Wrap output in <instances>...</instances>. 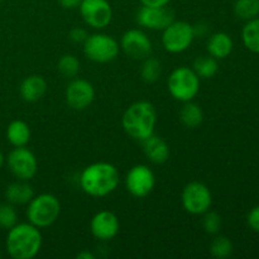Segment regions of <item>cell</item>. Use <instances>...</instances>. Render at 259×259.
<instances>
[{
  "instance_id": "obj_6",
  "label": "cell",
  "mask_w": 259,
  "mask_h": 259,
  "mask_svg": "<svg viewBox=\"0 0 259 259\" xmlns=\"http://www.w3.org/2000/svg\"><path fill=\"white\" fill-rule=\"evenodd\" d=\"M83 55L96 63H108L115 60L120 51L118 40L105 33H94L83 43Z\"/></svg>"
},
{
  "instance_id": "obj_2",
  "label": "cell",
  "mask_w": 259,
  "mask_h": 259,
  "mask_svg": "<svg viewBox=\"0 0 259 259\" xmlns=\"http://www.w3.org/2000/svg\"><path fill=\"white\" fill-rule=\"evenodd\" d=\"M42 243L39 228L30 223H17L8 230L5 248L13 259H32L39 253Z\"/></svg>"
},
{
  "instance_id": "obj_19",
  "label": "cell",
  "mask_w": 259,
  "mask_h": 259,
  "mask_svg": "<svg viewBox=\"0 0 259 259\" xmlns=\"http://www.w3.org/2000/svg\"><path fill=\"white\" fill-rule=\"evenodd\" d=\"M34 197V190L28 184V181L18 180L5 189V199L12 205H28V202Z\"/></svg>"
},
{
  "instance_id": "obj_32",
  "label": "cell",
  "mask_w": 259,
  "mask_h": 259,
  "mask_svg": "<svg viewBox=\"0 0 259 259\" xmlns=\"http://www.w3.org/2000/svg\"><path fill=\"white\" fill-rule=\"evenodd\" d=\"M171 0H141L142 5L144 7H153V8H161L167 7Z\"/></svg>"
},
{
  "instance_id": "obj_5",
  "label": "cell",
  "mask_w": 259,
  "mask_h": 259,
  "mask_svg": "<svg viewBox=\"0 0 259 259\" xmlns=\"http://www.w3.org/2000/svg\"><path fill=\"white\" fill-rule=\"evenodd\" d=\"M167 88L175 100L181 103L191 101L200 91V77L192 68L186 66L177 67L169 75Z\"/></svg>"
},
{
  "instance_id": "obj_36",
  "label": "cell",
  "mask_w": 259,
  "mask_h": 259,
  "mask_svg": "<svg viewBox=\"0 0 259 259\" xmlns=\"http://www.w3.org/2000/svg\"><path fill=\"white\" fill-rule=\"evenodd\" d=\"M0 2H3V0H0Z\"/></svg>"
},
{
  "instance_id": "obj_3",
  "label": "cell",
  "mask_w": 259,
  "mask_h": 259,
  "mask_svg": "<svg viewBox=\"0 0 259 259\" xmlns=\"http://www.w3.org/2000/svg\"><path fill=\"white\" fill-rule=\"evenodd\" d=\"M157 124V111L149 101H137L132 104L123 114L121 125L131 138L144 141L152 134Z\"/></svg>"
},
{
  "instance_id": "obj_27",
  "label": "cell",
  "mask_w": 259,
  "mask_h": 259,
  "mask_svg": "<svg viewBox=\"0 0 259 259\" xmlns=\"http://www.w3.org/2000/svg\"><path fill=\"white\" fill-rule=\"evenodd\" d=\"M58 72L67 78H73L80 72V61L73 55H63L57 63Z\"/></svg>"
},
{
  "instance_id": "obj_17",
  "label": "cell",
  "mask_w": 259,
  "mask_h": 259,
  "mask_svg": "<svg viewBox=\"0 0 259 259\" xmlns=\"http://www.w3.org/2000/svg\"><path fill=\"white\" fill-rule=\"evenodd\" d=\"M47 82L39 75H30L22 81L19 88L20 96L27 103H35L45 96Z\"/></svg>"
},
{
  "instance_id": "obj_10",
  "label": "cell",
  "mask_w": 259,
  "mask_h": 259,
  "mask_svg": "<svg viewBox=\"0 0 259 259\" xmlns=\"http://www.w3.org/2000/svg\"><path fill=\"white\" fill-rule=\"evenodd\" d=\"M156 186V176L146 164L132 167L125 176V187L129 194L138 199L148 196Z\"/></svg>"
},
{
  "instance_id": "obj_18",
  "label": "cell",
  "mask_w": 259,
  "mask_h": 259,
  "mask_svg": "<svg viewBox=\"0 0 259 259\" xmlns=\"http://www.w3.org/2000/svg\"><path fill=\"white\" fill-rule=\"evenodd\" d=\"M234 43L232 37L225 32H217L211 34L207 39L206 50L210 56L217 60H224L232 53Z\"/></svg>"
},
{
  "instance_id": "obj_20",
  "label": "cell",
  "mask_w": 259,
  "mask_h": 259,
  "mask_svg": "<svg viewBox=\"0 0 259 259\" xmlns=\"http://www.w3.org/2000/svg\"><path fill=\"white\" fill-rule=\"evenodd\" d=\"M7 139L13 147H25L30 141L29 125L23 120H13L7 128Z\"/></svg>"
},
{
  "instance_id": "obj_16",
  "label": "cell",
  "mask_w": 259,
  "mask_h": 259,
  "mask_svg": "<svg viewBox=\"0 0 259 259\" xmlns=\"http://www.w3.org/2000/svg\"><path fill=\"white\" fill-rule=\"evenodd\" d=\"M143 151L147 158L154 164H162L169 158V146L161 137L152 134L147 139L142 141Z\"/></svg>"
},
{
  "instance_id": "obj_7",
  "label": "cell",
  "mask_w": 259,
  "mask_h": 259,
  "mask_svg": "<svg viewBox=\"0 0 259 259\" xmlns=\"http://www.w3.org/2000/svg\"><path fill=\"white\" fill-rule=\"evenodd\" d=\"M194 39V25L184 20H175L162 30V46L169 53L185 52L189 50Z\"/></svg>"
},
{
  "instance_id": "obj_35",
  "label": "cell",
  "mask_w": 259,
  "mask_h": 259,
  "mask_svg": "<svg viewBox=\"0 0 259 259\" xmlns=\"http://www.w3.org/2000/svg\"><path fill=\"white\" fill-rule=\"evenodd\" d=\"M4 161H5L4 154H3V153H2V151H0V168H2L3 164H4Z\"/></svg>"
},
{
  "instance_id": "obj_9",
  "label": "cell",
  "mask_w": 259,
  "mask_h": 259,
  "mask_svg": "<svg viewBox=\"0 0 259 259\" xmlns=\"http://www.w3.org/2000/svg\"><path fill=\"white\" fill-rule=\"evenodd\" d=\"M7 163L10 172L22 181L32 180L38 171L37 157L27 147H14L8 154Z\"/></svg>"
},
{
  "instance_id": "obj_22",
  "label": "cell",
  "mask_w": 259,
  "mask_h": 259,
  "mask_svg": "<svg viewBox=\"0 0 259 259\" xmlns=\"http://www.w3.org/2000/svg\"><path fill=\"white\" fill-rule=\"evenodd\" d=\"M192 70L195 71L200 78H211L214 77L219 70V63H218L217 58L212 56H199L196 60L194 61V66Z\"/></svg>"
},
{
  "instance_id": "obj_33",
  "label": "cell",
  "mask_w": 259,
  "mask_h": 259,
  "mask_svg": "<svg viewBox=\"0 0 259 259\" xmlns=\"http://www.w3.org/2000/svg\"><path fill=\"white\" fill-rule=\"evenodd\" d=\"M57 2L65 9H76V8L80 7L82 0H57Z\"/></svg>"
},
{
  "instance_id": "obj_21",
  "label": "cell",
  "mask_w": 259,
  "mask_h": 259,
  "mask_svg": "<svg viewBox=\"0 0 259 259\" xmlns=\"http://www.w3.org/2000/svg\"><path fill=\"white\" fill-rule=\"evenodd\" d=\"M180 120L187 128L194 129L200 126L204 120V111L201 106L192 103V100L184 103V106L180 110Z\"/></svg>"
},
{
  "instance_id": "obj_29",
  "label": "cell",
  "mask_w": 259,
  "mask_h": 259,
  "mask_svg": "<svg viewBox=\"0 0 259 259\" xmlns=\"http://www.w3.org/2000/svg\"><path fill=\"white\" fill-rule=\"evenodd\" d=\"M202 228L207 234H218L222 228V218L218 212L207 210L205 214H202Z\"/></svg>"
},
{
  "instance_id": "obj_26",
  "label": "cell",
  "mask_w": 259,
  "mask_h": 259,
  "mask_svg": "<svg viewBox=\"0 0 259 259\" xmlns=\"http://www.w3.org/2000/svg\"><path fill=\"white\" fill-rule=\"evenodd\" d=\"M233 249H234V247H233L232 240L228 237H224V235L217 237L212 240L211 244H210V253H211L212 257L218 259H225L230 257Z\"/></svg>"
},
{
  "instance_id": "obj_34",
  "label": "cell",
  "mask_w": 259,
  "mask_h": 259,
  "mask_svg": "<svg viewBox=\"0 0 259 259\" xmlns=\"http://www.w3.org/2000/svg\"><path fill=\"white\" fill-rule=\"evenodd\" d=\"M76 257H77V259H95V255L90 250H81Z\"/></svg>"
},
{
  "instance_id": "obj_1",
  "label": "cell",
  "mask_w": 259,
  "mask_h": 259,
  "mask_svg": "<svg viewBox=\"0 0 259 259\" xmlns=\"http://www.w3.org/2000/svg\"><path fill=\"white\" fill-rule=\"evenodd\" d=\"M120 181L119 171L108 162L89 164L80 175V187L91 197H105L116 190Z\"/></svg>"
},
{
  "instance_id": "obj_13",
  "label": "cell",
  "mask_w": 259,
  "mask_h": 259,
  "mask_svg": "<svg viewBox=\"0 0 259 259\" xmlns=\"http://www.w3.org/2000/svg\"><path fill=\"white\" fill-rule=\"evenodd\" d=\"M66 103L73 110H85L95 99L93 83L83 78H73L65 91Z\"/></svg>"
},
{
  "instance_id": "obj_31",
  "label": "cell",
  "mask_w": 259,
  "mask_h": 259,
  "mask_svg": "<svg viewBox=\"0 0 259 259\" xmlns=\"http://www.w3.org/2000/svg\"><path fill=\"white\" fill-rule=\"evenodd\" d=\"M247 223L250 229L254 230L255 233H259V205L250 210L247 218Z\"/></svg>"
},
{
  "instance_id": "obj_28",
  "label": "cell",
  "mask_w": 259,
  "mask_h": 259,
  "mask_svg": "<svg viewBox=\"0 0 259 259\" xmlns=\"http://www.w3.org/2000/svg\"><path fill=\"white\" fill-rule=\"evenodd\" d=\"M18 223V214L14 205L10 202L0 204V228L9 230Z\"/></svg>"
},
{
  "instance_id": "obj_25",
  "label": "cell",
  "mask_w": 259,
  "mask_h": 259,
  "mask_svg": "<svg viewBox=\"0 0 259 259\" xmlns=\"http://www.w3.org/2000/svg\"><path fill=\"white\" fill-rule=\"evenodd\" d=\"M234 13L239 19H254L259 15V0H235Z\"/></svg>"
},
{
  "instance_id": "obj_15",
  "label": "cell",
  "mask_w": 259,
  "mask_h": 259,
  "mask_svg": "<svg viewBox=\"0 0 259 259\" xmlns=\"http://www.w3.org/2000/svg\"><path fill=\"white\" fill-rule=\"evenodd\" d=\"M120 223L118 217L109 210L96 212L90 222V230L94 238L100 242H109L118 235Z\"/></svg>"
},
{
  "instance_id": "obj_23",
  "label": "cell",
  "mask_w": 259,
  "mask_h": 259,
  "mask_svg": "<svg viewBox=\"0 0 259 259\" xmlns=\"http://www.w3.org/2000/svg\"><path fill=\"white\" fill-rule=\"evenodd\" d=\"M242 39L247 50L259 53V18L247 20L242 30Z\"/></svg>"
},
{
  "instance_id": "obj_4",
  "label": "cell",
  "mask_w": 259,
  "mask_h": 259,
  "mask_svg": "<svg viewBox=\"0 0 259 259\" xmlns=\"http://www.w3.org/2000/svg\"><path fill=\"white\" fill-rule=\"evenodd\" d=\"M61 214L60 200L52 194H40L34 196L27 207L28 223L43 229L57 222Z\"/></svg>"
},
{
  "instance_id": "obj_8",
  "label": "cell",
  "mask_w": 259,
  "mask_h": 259,
  "mask_svg": "<svg viewBox=\"0 0 259 259\" xmlns=\"http://www.w3.org/2000/svg\"><path fill=\"white\" fill-rule=\"evenodd\" d=\"M182 206L189 214L202 215L210 210L212 205V195L210 189L202 182H190L184 187L181 194Z\"/></svg>"
},
{
  "instance_id": "obj_30",
  "label": "cell",
  "mask_w": 259,
  "mask_h": 259,
  "mask_svg": "<svg viewBox=\"0 0 259 259\" xmlns=\"http://www.w3.org/2000/svg\"><path fill=\"white\" fill-rule=\"evenodd\" d=\"M88 37L89 34L88 32H86V29L81 27L72 28V29L70 30V33H68V38H70L73 43H77V45L78 43H80V45H83L85 40L88 39Z\"/></svg>"
},
{
  "instance_id": "obj_12",
  "label": "cell",
  "mask_w": 259,
  "mask_h": 259,
  "mask_svg": "<svg viewBox=\"0 0 259 259\" xmlns=\"http://www.w3.org/2000/svg\"><path fill=\"white\" fill-rule=\"evenodd\" d=\"M120 48L132 60H144L152 53V42L142 29H129L120 39Z\"/></svg>"
},
{
  "instance_id": "obj_14",
  "label": "cell",
  "mask_w": 259,
  "mask_h": 259,
  "mask_svg": "<svg viewBox=\"0 0 259 259\" xmlns=\"http://www.w3.org/2000/svg\"><path fill=\"white\" fill-rule=\"evenodd\" d=\"M137 24L146 29L163 30L175 22V13L167 7H142L137 13Z\"/></svg>"
},
{
  "instance_id": "obj_11",
  "label": "cell",
  "mask_w": 259,
  "mask_h": 259,
  "mask_svg": "<svg viewBox=\"0 0 259 259\" xmlns=\"http://www.w3.org/2000/svg\"><path fill=\"white\" fill-rule=\"evenodd\" d=\"M78 9L83 22L94 29L109 27L113 19V9L108 0H82Z\"/></svg>"
},
{
  "instance_id": "obj_24",
  "label": "cell",
  "mask_w": 259,
  "mask_h": 259,
  "mask_svg": "<svg viewBox=\"0 0 259 259\" xmlns=\"http://www.w3.org/2000/svg\"><path fill=\"white\" fill-rule=\"evenodd\" d=\"M162 75V65L157 58L147 57L144 58L141 67V77L144 82L153 83L161 77Z\"/></svg>"
}]
</instances>
